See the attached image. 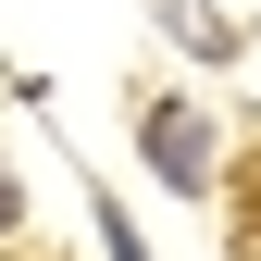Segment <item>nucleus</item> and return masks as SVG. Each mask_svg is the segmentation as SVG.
<instances>
[{
	"label": "nucleus",
	"mask_w": 261,
	"mask_h": 261,
	"mask_svg": "<svg viewBox=\"0 0 261 261\" xmlns=\"http://www.w3.org/2000/svg\"><path fill=\"white\" fill-rule=\"evenodd\" d=\"M13 224H25V187H13V174H0V237H13Z\"/></svg>",
	"instance_id": "7ed1b4c3"
},
{
	"label": "nucleus",
	"mask_w": 261,
	"mask_h": 261,
	"mask_svg": "<svg viewBox=\"0 0 261 261\" xmlns=\"http://www.w3.org/2000/svg\"><path fill=\"white\" fill-rule=\"evenodd\" d=\"M100 237H112V261H149V249H137V224H124V212H100Z\"/></svg>",
	"instance_id": "f03ea898"
},
{
	"label": "nucleus",
	"mask_w": 261,
	"mask_h": 261,
	"mask_svg": "<svg viewBox=\"0 0 261 261\" xmlns=\"http://www.w3.org/2000/svg\"><path fill=\"white\" fill-rule=\"evenodd\" d=\"M212 162H224V149H212V112H199V100H149V174H162V187L212 199Z\"/></svg>",
	"instance_id": "f257e3e1"
}]
</instances>
